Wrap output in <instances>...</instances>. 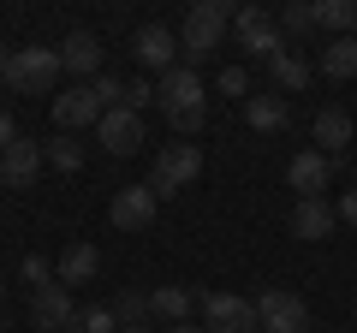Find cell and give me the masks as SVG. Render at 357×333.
I'll return each mask as SVG.
<instances>
[{
	"label": "cell",
	"instance_id": "cell-1",
	"mask_svg": "<svg viewBox=\"0 0 357 333\" xmlns=\"http://www.w3.org/2000/svg\"><path fill=\"white\" fill-rule=\"evenodd\" d=\"M155 107L167 114L173 137H191V131H203V119H208V107H203V77L178 60L173 72H161V84H155Z\"/></svg>",
	"mask_w": 357,
	"mask_h": 333
},
{
	"label": "cell",
	"instance_id": "cell-2",
	"mask_svg": "<svg viewBox=\"0 0 357 333\" xmlns=\"http://www.w3.org/2000/svg\"><path fill=\"white\" fill-rule=\"evenodd\" d=\"M232 18H238V6H227V0H197L191 13H185V24H178V54H185L191 72H197L215 48H227Z\"/></svg>",
	"mask_w": 357,
	"mask_h": 333
},
{
	"label": "cell",
	"instance_id": "cell-3",
	"mask_svg": "<svg viewBox=\"0 0 357 333\" xmlns=\"http://www.w3.org/2000/svg\"><path fill=\"white\" fill-rule=\"evenodd\" d=\"M54 77H60V48H13L6 60V90L13 95H54Z\"/></svg>",
	"mask_w": 357,
	"mask_h": 333
},
{
	"label": "cell",
	"instance_id": "cell-4",
	"mask_svg": "<svg viewBox=\"0 0 357 333\" xmlns=\"http://www.w3.org/2000/svg\"><path fill=\"white\" fill-rule=\"evenodd\" d=\"M197 173H203V149L197 143H167L161 155H155V166H149V191H155V203H167V196H178L185 185H197Z\"/></svg>",
	"mask_w": 357,
	"mask_h": 333
},
{
	"label": "cell",
	"instance_id": "cell-5",
	"mask_svg": "<svg viewBox=\"0 0 357 333\" xmlns=\"http://www.w3.org/2000/svg\"><path fill=\"white\" fill-rule=\"evenodd\" d=\"M232 42H238L250 60H274V54H286L280 18L268 13V6H238V18H232Z\"/></svg>",
	"mask_w": 357,
	"mask_h": 333
},
{
	"label": "cell",
	"instance_id": "cell-6",
	"mask_svg": "<svg viewBox=\"0 0 357 333\" xmlns=\"http://www.w3.org/2000/svg\"><path fill=\"white\" fill-rule=\"evenodd\" d=\"M256 333H310V304L298 292L268 286V292L256 297Z\"/></svg>",
	"mask_w": 357,
	"mask_h": 333
},
{
	"label": "cell",
	"instance_id": "cell-7",
	"mask_svg": "<svg viewBox=\"0 0 357 333\" xmlns=\"http://www.w3.org/2000/svg\"><path fill=\"white\" fill-rule=\"evenodd\" d=\"M102 95H96V84H72V90L54 95V125L66 131V137H77V131H96L102 125Z\"/></svg>",
	"mask_w": 357,
	"mask_h": 333
},
{
	"label": "cell",
	"instance_id": "cell-8",
	"mask_svg": "<svg viewBox=\"0 0 357 333\" xmlns=\"http://www.w3.org/2000/svg\"><path fill=\"white\" fill-rule=\"evenodd\" d=\"M72 321H77V297L66 292L60 280L42 286V292H30V327L36 333H72Z\"/></svg>",
	"mask_w": 357,
	"mask_h": 333
},
{
	"label": "cell",
	"instance_id": "cell-9",
	"mask_svg": "<svg viewBox=\"0 0 357 333\" xmlns=\"http://www.w3.org/2000/svg\"><path fill=\"white\" fill-rule=\"evenodd\" d=\"M203 333H256V304L232 292H208L203 297Z\"/></svg>",
	"mask_w": 357,
	"mask_h": 333
},
{
	"label": "cell",
	"instance_id": "cell-10",
	"mask_svg": "<svg viewBox=\"0 0 357 333\" xmlns=\"http://www.w3.org/2000/svg\"><path fill=\"white\" fill-rule=\"evenodd\" d=\"M48 166V155H42L36 137H13L6 149H0V185H13V191H24V185H36V173Z\"/></svg>",
	"mask_w": 357,
	"mask_h": 333
},
{
	"label": "cell",
	"instance_id": "cell-11",
	"mask_svg": "<svg viewBox=\"0 0 357 333\" xmlns=\"http://www.w3.org/2000/svg\"><path fill=\"white\" fill-rule=\"evenodd\" d=\"M60 72H72L77 84H96L102 77V36L96 30H72L60 42Z\"/></svg>",
	"mask_w": 357,
	"mask_h": 333
},
{
	"label": "cell",
	"instance_id": "cell-12",
	"mask_svg": "<svg viewBox=\"0 0 357 333\" xmlns=\"http://www.w3.org/2000/svg\"><path fill=\"white\" fill-rule=\"evenodd\" d=\"M155 215H161V203H155L149 185H126V191H114V208H107V220H114L119 232H143Z\"/></svg>",
	"mask_w": 357,
	"mask_h": 333
},
{
	"label": "cell",
	"instance_id": "cell-13",
	"mask_svg": "<svg viewBox=\"0 0 357 333\" xmlns=\"http://www.w3.org/2000/svg\"><path fill=\"white\" fill-rule=\"evenodd\" d=\"M131 54H137V65H149V72H173L178 65V30L143 24L137 36H131Z\"/></svg>",
	"mask_w": 357,
	"mask_h": 333
},
{
	"label": "cell",
	"instance_id": "cell-14",
	"mask_svg": "<svg viewBox=\"0 0 357 333\" xmlns=\"http://www.w3.org/2000/svg\"><path fill=\"white\" fill-rule=\"evenodd\" d=\"M96 137H102L107 155H137L143 149V114H131V107H107L102 125H96Z\"/></svg>",
	"mask_w": 357,
	"mask_h": 333
},
{
	"label": "cell",
	"instance_id": "cell-15",
	"mask_svg": "<svg viewBox=\"0 0 357 333\" xmlns=\"http://www.w3.org/2000/svg\"><path fill=\"white\" fill-rule=\"evenodd\" d=\"M286 185H292L298 196H321L333 185V161L321 149H304V155H292V166H286Z\"/></svg>",
	"mask_w": 357,
	"mask_h": 333
},
{
	"label": "cell",
	"instance_id": "cell-16",
	"mask_svg": "<svg viewBox=\"0 0 357 333\" xmlns=\"http://www.w3.org/2000/svg\"><path fill=\"white\" fill-rule=\"evenodd\" d=\"M333 226H340V215H333L328 196H298V208H292V232L298 238L321 244V238H333Z\"/></svg>",
	"mask_w": 357,
	"mask_h": 333
},
{
	"label": "cell",
	"instance_id": "cell-17",
	"mask_svg": "<svg viewBox=\"0 0 357 333\" xmlns=\"http://www.w3.org/2000/svg\"><path fill=\"white\" fill-rule=\"evenodd\" d=\"M96 268H102V250L77 238V244H66V250H60V262H54V280L72 292V286H89V280H96Z\"/></svg>",
	"mask_w": 357,
	"mask_h": 333
},
{
	"label": "cell",
	"instance_id": "cell-18",
	"mask_svg": "<svg viewBox=\"0 0 357 333\" xmlns=\"http://www.w3.org/2000/svg\"><path fill=\"white\" fill-rule=\"evenodd\" d=\"M268 77H274V95H298V90H310V77H316V65L304 60V54H274L268 60Z\"/></svg>",
	"mask_w": 357,
	"mask_h": 333
},
{
	"label": "cell",
	"instance_id": "cell-19",
	"mask_svg": "<svg viewBox=\"0 0 357 333\" xmlns=\"http://www.w3.org/2000/svg\"><path fill=\"white\" fill-rule=\"evenodd\" d=\"M310 137H316V143H321V155L333 161V155L351 143V114H345V107H321V114L310 119Z\"/></svg>",
	"mask_w": 357,
	"mask_h": 333
},
{
	"label": "cell",
	"instance_id": "cell-20",
	"mask_svg": "<svg viewBox=\"0 0 357 333\" xmlns=\"http://www.w3.org/2000/svg\"><path fill=\"white\" fill-rule=\"evenodd\" d=\"M244 119H250L256 131H286L292 125V102H286V95H244Z\"/></svg>",
	"mask_w": 357,
	"mask_h": 333
},
{
	"label": "cell",
	"instance_id": "cell-21",
	"mask_svg": "<svg viewBox=\"0 0 357 333\" xmlns=\"http://www.w3.org/2000/svg\"><path fill=\"white\" fill-rule=\"evenodd\" d=\"M191 309H197V297L185 292V286H155V292H149V316L167 321V327H185Z\"/></svg>",
	"mask_w": 357,
	"mask_h": 333
},
{
	"label": "cell",
	"instance_id": "cell-22",
	"mask_svg": "<svg viewBox=\"0 0 357 333\" xmlns=\"http://www.w3.org/2000/svg\"><path fill=\"white\" fill-rule=\"evenodd\" d=\"M321 72L340 77V84H345V77H357V36H333L328 48H321Z\"/></svg>",
	"mask_w": 357,
	"mask_h": 333
},
{
	"label": "cell",
	"instance_id": "cell-23",
	"mask_svg": "<svg viewBox=\"0 0 357 333\" xmlns=\"http://www.w3.org/2000/svg\"><path fill=\"white\" fill-rule=\"evenodd\" d=\"M316 24L333 36H357V0H316Z\"/></svg>",
	"mask_w": 357,
	"mask_h": 333
},
{
	"label": "cell",
	"instance_id": "cell-24",
	"mask_svg": "<svg viewBox=\"0 0 357 333\" xmlns=\"http://www.w3.org/2000/svg\"><path fill=\"white\" fill-rule=\"evenodd\" d=\"M107 309H114L119 327H149V292H119Z\"/></svg>",
	"mask_w": 357,
	"mask_h": 333
},
{
	"label": "cell",
	"instance_id": "cell-25",
	"mask_svg": "<svg viewBox=\"0 0 357 333\" xmlns=\"http://www.w3.org/2000/svg\"><path fill=\"white\" fill-rule=\"evenodd\" d=\"M42 155H48V166H60V173H77V166H84V143L77 137H54V143H42Z\"/></svg>",
	"mask_w": 357,
	"mask_h": 333
},
{
	"label": "cell",
	"instance_id": "cell-26",
	"mask_svg": "<svg viewBox=\"0 0 357 333\" xmlns=\"http://www.w3.org/2000/svg\"><path fill=\"white\" fill-rule=\"evenodd\" d=\"M310 30H316V6L310 0H292L280 13V36H310Z\"/></svg>",
	"mask_w": 357,
	"mask_h": 333
},
{
	"label": "cell",
	"instance_id": "cell-27",
	"mask_svg": "<svg viewBox=\"0 0 357 333\" xmlns=\"http://www.w3.org/2000/svg\"><path fill=\"white\" fill-rule=\"evenodd\" d=\"M72 333H119V321H114V309H107V304H96V309H77Z\"/></svg>",
	"mask_w": 357,
	"mask_h": 333
},
{
	"label": "cell",
	"instance_id": "cell-28",
	"mask_svg": "<svg viewBox=\"0 0 357 333\" xmlns=\"http://www.w3.org/2000/svg\"><path fill=\"white\" fill-rule=\"evenodd\" d=\"M149 102H155V84H149V77H126V107H131V114H143Z\"/></svg>",
	"mask_w": 357,
	"mask_h": 333
},
{
	"label": "cell",
	"instance_id": "cell-29",
	"mask_svg": "<svg viewBox=\"0 0 357 333\" xmlns=\"http://www.w3.org/2000/svg\"><path fill=\"white\" fill-rule=\"evenodd\" d=\"M24 280L36 286V292H42V286H54V262L48 256H24Z\"/></svg>",
	"mask_w": 357,
	"mask_h": 333
},
{
	"label": "cell",
	"instance_id": "cell-30",
	"mask_svg": "<svg viewBox=\"0 0 357 333\" xmlns=\"http://www.w3.org/2000/svg\"><path fill=\"white\" fill-rule=\"evenodd\" d=\"M244 90H250L244 65H227V72H220V95H244Z\"/></svg>",
	"mask_w": 357,
	"mask_h": 333
},
{
	"label": "cell",
	"instance_id": "cell-31",
	"mask_svg": "<svg viewBox=\"0 0 357 333\" xmlns=\"http://www.w3.org/2000/svg\"><path fill=\"white\" fill-rule=\"evenodd\" d=\"M333 215H340V220H351V226H357V191H345V196H340V208H333Z\"/></svg>",
	"mask_w": 357,
	"mask_h": 333
},
{
	"label": "cell",
	"instance_id": "cell-32",
	"mask_svg": "<svg viewBox=\"0 0 357 333\" xmlns=\"http://www.w3.org/2000/svg\"><path fill=\"white\" fill-rule=\"evenodd\" d=\"M18 137V125H13V114H6V107H0V149H6V143Z\"/></svg>",
	"mask_w": 357,
	"mask_h": 333
},
{
	"label": "cell",
	"instance_id": "cell-33",
	"mask_svg": "<svg viewBox=\"0 0 357 333\" xmlns=\"http://www.w3.org/2000/svg\"><path fill=\"white\" fill-rule=\"evenodd\" d=\"M6 60H13V48H6V42H0V77H6Z\"/></svg>",
	"mask_w": 357,
	"mask_h": 333
},
{
	"label": "cell",
	"instance_id": "cell-34",
	"mask_svg": "<svg viewBox=\"0 0 357 333\" xmlns=\"http://www.w3.org/2000/svg\"><path fill=\"white\" fill-rule=\"evenodd\" d=\"M167 333H203V327H191V321H185V327H167Z\"/></svg>",
	"mask_w": 357,
	"mask_h": 333
},
{
	"label": "cell",
	"instance_id": "cell-35",
	"mask_svg": "<svg viewBox=\"0 0 357 333\" xmlns=\"http://www.w3.org/2000/svg\"><path fill=\"white\" fill-rule=\"evenodd\" d=\"M119 333H155V327H119Z\"/></svg>",
	"mask_w": 357,
	"mask_h": 333
},
{
	"label": "cell",
	"instance_id": "cell-36",
	"mask_svg": "<svg viewBox=\"0 0 357 333\" xmlns=\"http://www.w3.org/2000/svg\"><path fill=\"white\" fill-rule=\"evenodd\" d=\"M0 333H13V327H6V321H0Z\"/></svg>",
	"mask_w": 357,
	"mask_h": 333
},
{
	"label": "cell",
	"instance_id": "cell-37",
	"mask_svg": "<svg viewBox=\"0 0 357 333\" xmlns=\"http://www.w3.org/2000/svg\"><path fill=\"white\" fill-rule=\"evenodd\" d=\"M0 297H6V286H0Z\"/></svg>",
	"mask_w": 357,
	"mask_h": 333
}]
</instances>
